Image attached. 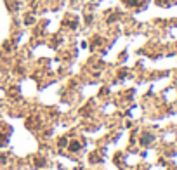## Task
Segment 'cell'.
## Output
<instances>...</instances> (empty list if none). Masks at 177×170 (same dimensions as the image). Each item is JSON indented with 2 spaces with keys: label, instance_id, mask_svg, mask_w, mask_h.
Masks as SVG:
<instances>
[{
  "label": "cell",
  "instance_id": "cell-4",
  "mask_svg": "<svg viewBox=\"0 0 177 170\" xmlns=\"http://www.w3.org/2000/svg\"><path fill=\"white\" fill-rule=\"evenodd\" d=\"M125 4H127V5H135L137 0H125Z\"/></svg>",
  "mask_w": 177,
  "mask_h": 170
},
{
  "label": "cell",
  "instance_id": "cell-2",
  "mask_svg": "<svg viewBox=\"0 0 177 170\" xmlns=\"http://www.w3.org/2000/svg\"><path fill=\"white\" fill-rule=\"evenodd\" d=\"M80 148H82V144H80L78 141H73V142L70 144V151H71V153H77V151H80Z\"/></svg>",
  "mask_w": 177,
  "mask_h": 170
},
{
  "label": "cell",
  "instance_id": "cell-3",
  "mask_svg": "<svg viewBox=\"0 0 177 170\" xmlns=\"http://www.w3.org/2000/svg\"><path fill=\"white\" fill-rule=\"evenodd\" d=\"M66 144H68V139H66V137L59 139V146H66Z\"/></svg>",
  "mask_w": 177,
  "mask_h": 170
},
{
  "label": "cell",
  "instance_id": "cell-1",
  "mask_svg": "<svg viewBox=\"0 0 177 170\" xmlns=\"http://www.w3.org/2000/svg\"><path fill=\"white\" fill-rule=\"evenodd\" d=\"M153 139H155V137H153L151 134H142V137H141V144H144V146L151 144Z\"/></svg>",
  "mask_w": 177,
  "mask_h": 170
},
{
  "label": "cell",
  "instance_id": "cell-5",
  "mask_svg": "<svg viewBox=\"0 0 177 170\" xmlns=\"http://www.w3.org/2000/svg\"><path fill=\"white\" fill-rule=\"evenodd\" d=\"M7 144V137H0V146H5Z\"/></svg>",
  "mask_w": 177,
  "mask_h": 170
}]
</instances>
